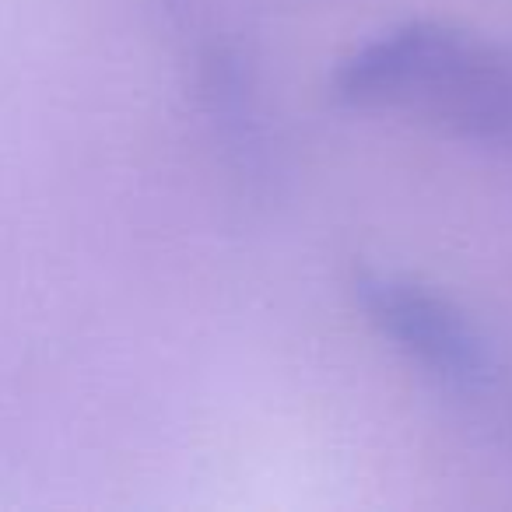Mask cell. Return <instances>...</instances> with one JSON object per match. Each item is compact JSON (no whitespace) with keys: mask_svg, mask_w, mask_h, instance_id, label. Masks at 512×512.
Masks as SVG:
<instances>
[{"mask_svg":"<svg viewBox=\"0 0 512 512\" xmlns=\"http://www.w3.org/2000/svg\"><path fill=\"white\" fill-rule=\"evenodd\" d=\"M334 95L512 151V50L460 25L404 22L365 39L337 64Z\"/></svg>","mask_w":512,"mask_h":512,"instance_id":"6da1fadb","label":"cell"},{"mask_svg":"<svg viewBox=\"0 0 512 512\" xmlns=\"http://www.w3.org/2000/svg\"><path fill=\"white\" fill-rule=\"evenodd\" d=\"M355 292L372 327L439 386L470 400L502 390L495 344L449 295L390 271L362 274Z\"/></svg>","mask_w":512,"mask_h":512,"instance_id":"7a4b0ae2","label":"cell"}]
</instances>
